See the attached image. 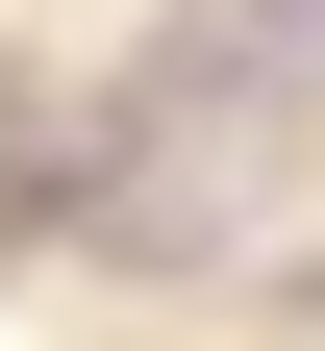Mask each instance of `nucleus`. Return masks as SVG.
Segmentation results:
<instances>
[{
	"mask_svg": "<svg viewBox=\"0 0 325 351\" xmlns=\"http://www.w3.org/2000/svg\"><path fill=\"white\" fill-rule=\"evenodd\" d=\"M250 51H275V75H325V0H250Z\"/></svg>",
	"mask_w": 325,
	"mask_h": 351,
	"instance_id": "f257e3e1",
	"label": "nucleus"
}]
</instances>
